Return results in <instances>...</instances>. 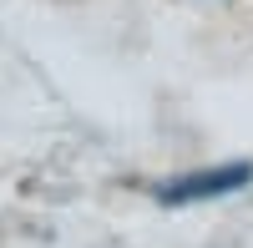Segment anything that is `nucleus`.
<instances>
[{
    "label": "nucleus",
    "mask_w": 253,
    "mask_h": 248,
    "mask_svg": "<svg viewBox=\"0 0 253 248\" xmlns=\"http://www.w3.org/2000/svg\"><path fill=\"white\" fill-rule=\"evenodd\" d=\"M253 182V162H213V167H193L172 182L157 188V203L167 208H187V203H218L228 193H243Z\"/></svg>",
    "instance_id": "nucleus-1"
}]
</instances>
